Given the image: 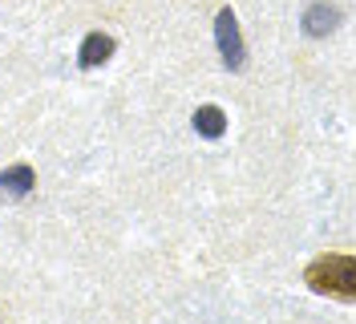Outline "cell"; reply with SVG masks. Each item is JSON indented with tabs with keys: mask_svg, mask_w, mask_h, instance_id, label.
I'll return each instance as SVG.
<instances>
[{
	"mask_svg": "<svg viewBox=\"0 0 356 324\" xmlns=\"http://www.w3.org/2000/svg\"><path fill=\"white\" fill-rule=\"evenodd\" d=\"M215 41H219V57L227 69H243L247 65V49H243V37H239V21L231 8H219L215 17Z\"/></svg>",
	"mask_w": 356,
	"mask_h": 324,
	"instance_id": "2",
	"label": "cell"
},
{
	"mask_svg": "<svg viewBox=\"0 0 356 324\" xmlns=\"http://www.w3.org/2000/svg\"><path fill=\"white\" fill-rule=\"evenodd\" d=\"M33 183H37V174L33 167H8V171H0V194H8V199H24V194L33 191Z\"/></svg>",
	"mask_w": 356,
	"mask_h": 324,
	"instance_id": "5",
	"label": "cell"
},
{
	"mask_svg": "<svg viewBox=\"0 0 356 324\" xmlns=\"http://www.w3.org/2000/svg\"><path fill=\"white\" fill-rule=\"evenodd\" d=\"M336 24H340V8L328 4V0H316L308 13H304V33L308 37H328Z\"/></svg>",
	"mask_w": 356,
	"mask_h": 324,
	"instance_id": "4",
	"label": "cell"
},
{
	"mask_svg": "<svg viewBox=\"0 0 356 324\" xmlns=\"http://www.w3.org/2000/svg\"><path fill=\"white\" fill-rule=\"evenodd\" d=\"M113 37L110 33H89L86 41H81V49H77V65L81 69H97V65H106L113 57Z\"/></svg>",
	"mask_w": 356,
	"mask_h": 324,
	"instance_id": "3",
	"label": "cell"
},
{
	"mask_svg": "<svg viewBox=\"0 0 356 324\" xmlns=\"http://www.w3.org/2000/svg\"><path fill=\"white\" fill-rule=\"evenodd\" d=\"M191 122H195V130H199L202 138H222L227 134V114L219 106H199Z\"/></svg>",
	"mask_w": 356,
	"mask_h": 324,
	"instance_id": "6",
	"label": "cell"
},
{
	"mask_svg": "<svg viewBox=\"0 0 356 324\" xmlns=\"http://www.w3.org/2000/svg\"><path fill=\"white\" fill-rule=\"evenodd\" d=\"M304 284L320 296H336L344 304H356V256L348 252H328V256L312 259Z\"/></svg>",
	"mask_w": 356,
	"mask_h": 324,
	"instance_id": "1",
	"label": "cell"
}]
</instances>
